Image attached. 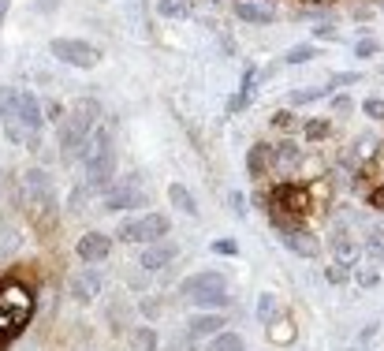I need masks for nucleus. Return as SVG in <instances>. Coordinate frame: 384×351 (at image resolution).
Segmentation results:
<instances>
[{"label": "nucleus", "mask_w": 384, "mask_h": 351, "mask_svg": "<svg viewBox=\"0 0 384 351\" xmlns=\"http://www.w3.org/2000/svg\"><path fill=\"white\" fill-rule=\"evenodd\" d=\"M97 124H101V105H97L94 97H83V101H78V105L56 124V142H60L64 165L83 161L86 142H90V135H94Z\"/></svg>", "instance_id": "nucleus-1"}, {"label": "nucleus", "mask_w": 384, "mask_h": 351, "mask_svg": "<svg viewBox=\"0 0 384 351\" xmlns=\"http://www.w3.org/2000/svg\"><path fill=\"white\" fill-rule=\"evenodd\" d=\"M30 310H34L30 288H23L19 280L0 277V347L23 333V325L30 321Z\"/></svg>", "instance_id": "nucleus-2"}, {"label": "nucleus", "mask_w": 384, "mask_h": 351, "mask_svg": "<svg viewBox=\"0 0 384 351\" xmlns=\"http://www.w3.org/2000/svg\"><path fill=\"white\" fill-rule=\"evenodd\" d=\"M23 206L30 210L34 220L52 225V217H56V187H52V176L45 168H26L23 172Z\"/></svg>", "instance_id": "nucleus-3"}, {"label": "nucleus", "mask_w": 384, "mask_h": 351, "mask_svg": "<svg viewBox=\"0 0 384 351\" xmlns=\"http://www.w3.org/2000/svg\"><path fill=\"white\" fill-rule=\"evenodd\" d=\"M172 236V220L168 213H142L135 220H124L120 228H116V239L120 243H142V246H150V243H161Z\"/></svg>", "instance_id": "nucleus-4"}, {"label": "nucleus", "mask_w": 384, "mask_h": 351, "mask_svg": "<svg viewBox=\"0 0 384 351\" xmlns=\"http://www.w3.org/2000/svg\"><path fill=\"white\" fill-rule=\"evenodd\" d=\"M49 53L56 56L60 64L78 68V71H94L97 64H101V49L90 45V42H83V37H52Z\"/></svg>", "instance_id": "nucleus-5"}, {"label": "nucleus", "mask_w": 384, "mask_h": 351, "mask_svg": "<svg viewBox=\"0 0 384 351\" xmlns=\"http://www.w3.org/2000/svg\"><path fill=\"white\" fill-rule=\"evenodd\" d=\"M104 210L109 213H127V210H142L150 202V194L142 187V176H127V179H116V184L101 194Z\"/></svg>", "instance_id": "nucleus-6"}, {"label": "nucleus", "mask_w": 384, "mask_h": 351, "mask_svg": "<svg viewBox=\"0 0 384 351\" xmlns=\"http://www.w3.org/2000/svg\"><path fill=\"white\" fill-rule=\"evenodd\" d=\"M272 217V228H276V236H280V243L287 246L291 254H299V258H317L321 254V243H317V236L310 228H302L299 220H287V217Z\"/></svg>", "instance_id": "nucleus-7"}, {"label": "nucleus", "mask_w": 384, "mask_h": 351, "mask_svg": "<svg viewBox=\"0 0 384 351\" xmlns=\"http://www.w3.org/2000/svg\"><path fill=\"white\" fill-rule=\"evenodd\" d=\"M269 198L280 206V213L276 210H269V213H276V217H287V220H302L306 217V210H310V191H306V184H280Z\"/></svg>", "instance_id": "nucleus-8"}, {"label": "nucleus", "mask_w": 384, "mask_h": 351, "mask_svg": "<svg viewBox=\"0 0 384 351\" xmlns=\"http://www.w3.org/2000/svg\"><path fill=\"white\" fill-rule=\"evenodd\" d=\"M86 165V184H90V191H109L112 184H116V150H101V153H90V157L83 161Z\"/></svg>", "instance_id": "nucleus-9"}, {"label": "nucleus", "mask_w": 384, "mask_h": 351, "mask_svg": "<svg viewBox=\"0 0 384 351\" xmlns=\"http://www.w3.org/2000/svg\"><path fill=\"white\" fill-rule=\"evenodd\" d=\"M217 292H228V277L217 273V269L191 273V277L179 284V295L187 299V303H194V299H202V295H217Z\"/></svg>", "instance_id": "nucleus-10"}, {"label": "nucleus", "mask_w": 384, "mask_h": 351, "mask_svg": "<svg viewBox=\"0 0 384 351\" xmlns=\"http://www.w3.org/2000/svg\"><path fill=\"white\" fill-rule=\"evenodd\" d=\"M104 288V280H101V273L94 266H86V269H78L68 277V295L75 299V303H94V299L101 295Z\"/></svg>", "instance_id": "nucleus-11"}, {"label": "nucleus", "mask_w": 384, "mask_h": 351, "mask_svg": "<svg viewBox=\"0 0 384 351\" xmlns=\"http://www.w3.org/2000/svg\"><path fill=\"white\" fill-rule=\"evenodd\" d=\"M224 325H228V318L220 310H202V314H194L187 321V344L194 347L198 340H213V336L224 333Z\"/></svg>", "instance_id": "nucleus-12"}, {"label": "nucleus", "mask_w": 384, "mask_h": 351, "mask_svg": "<svg viewBox=\"0 0 384 351\" xmlns=\"http://www.w3.org/2000/svg\"><path fill=\"white\" fill-rule=\"evenodd\" d=\"M75 254H78V262L97 266V262H104V258L112 254V236H104V232H86V236H78Z\"/></svg>", "instance_id": "nucleus-13"}, {"label": "nucleus", "mask_w": 384, "mask_h": 351, "mask_svg": "<svg viewBox=\"0 0 384 351\" xmlns=\"http://www.w3.org/2000/svg\"><path fill=\"white\" fill-rule=\"evenodd\" d=\"M176 243H168V239H161V243H150V246H142V258H138V266L145 269V273H161V269H168L172 262H176Z\"/></svg>", "instance_id": "nucleus-14"}, {"label": "nucleus", "mask_w": 384, "mask_h": 351, "mask_svg": "<svg viewBox=\"0 0 384 351\" xmlns=\"http://www.w3.org/2000/svg\"><path fill=\"white\" fill-rule=\"evenodd\" d=\"M232 11H235V19L246 23V27H272L276 23V8L258 4V0H235Z\"/></svg>", "instance_id": "nucleus-15"}, {"label": "nucleus", "mask_w": 384, "mask_h": 351, "mask_svg": "<svg viewBox=\"0 0 384 351\" xmlns=\"http://www.w3.org/2000/svg\"><path fill=\"white\" fill-rule=\"evenodd\" d=\"M362 254H366V246L359 243V239H351L347 232H336L332 236V262H340V266H347V269H359V262H362Z\"/></svg>", "instance_id": "nucleus-16"}, {"label": "nucleus", "mask_w": 384, "mask_h": 351, "mask_svg": "<svg viewBox=\"0 0 384 351\" xmlns=\"http://www.w3.org/2000/svg\"><path fill=\"white\" fill-rule=\"evenodd\" d=\"M19 120H23L26 131H42L45 127V105L37 101V94H30V90L19 94Z\"/></svg>", "instance_id": "nucleus-17"}, {"label": "nucleus", "mask_w": 384, "mask_h": 351, "mask_svg": "<svg viewBox=\"0 0 384 351\" xmlns=\"http://www.w3.org/2000/svg\"><path fill=\"white\" fill-rule=\"evenodd\" d=\"M254 97H258V68H254V64H246V68H243V79H239V94L228 101V112H232V116L243 112Z\"/></svg>", "instance_id": "nucleus-18"}, {"label": "nucleus", "mask_w": 384, "mask_h": 351, "mask_svg": "<svg viewBox=\"0 0 384 351\" xmlns=\"http://www.w3.org/2000/svg\"><path fill=\"white\" fill-rule=\"evenodd\" d=\"M272 168V146L269 142H254L246 153V176H265Z\"/></svg>", "instance_id": "nucleus-19"}, {"label": "nucleus", "mask_w": 384, "mask_h": 351, "mask_svg": "<svg viewBox=\"0 0 384 351\" xmlns=\"http://www.w3.org/2000/svg\"><path fill=\"white\" fill-rule=\"evenodd\" d=\"M299 165H302V146L299 142H291V138L276 142L272 146V168H299Z\"/></svg>", "instance_id": "nucleus-20"}, {"label": "nucleus", "mask_w": 384, "mask_h": 351, "mask_svg": "<svg viewBox=\"0 0 384 351\" xmlns=\"http://www.w3.org/2000/svg\"><path fill=\"white\" fill-rule=\"evenodd\" d=\"M168 202L176 206L179 213H187V217H198V202H194V194L183 187V184H172L168 187Z\"/></svg>", "instance_id": "nucleus-21"}, {"label": "nucleus", "mask_w": 384, "mask_h": 351, "mask_svg": "<svg viewBox=\"0 0 384 351\" xmlns=\"http://www.w3.org/2000/svg\"><path fill=\"white\" fill-rule=\"evenodd\" d=\"M313 56H321V49L310 45V42H299V45H291L284 53V64H287V68H299V64H310Z\"/></svg>", "instance_id": "nucleus-22"}, {"label": "nucleus", "mask_w": 384, "mask_h": 351, "mask_svg": "<svg viewBox=\"0 0 384 351\" xmlns=\"http://www.w3.org/2000/svg\"><path fill=\"white\" fill-rule=\"evenodd\" d=\"M265 336H269L272 344H295V336H299V329H295V325H291L287 318H280V321L265 325Z\"/></svg>", "instance_id": "nucleus-23"}, {"label": "nucleus", "mask_w": 384, "mask_h": 351, "mask_svg": "<svg viewBox=\"0 0 384 351\" xmlns=\"http://www.w3.org/2000/svg\"><path fill=\"white\" fill-rule=\"evenodd\" d=\"M19 94L23 90H16V86H0V124L19 116Z\"/></svg>", "instance_id": "nucleus-24"}, {"label": "nucleus", "mask_w": 384, "mask_h": 351, "mask_svg": "<svg viewBox=\"0 0 384 351\" xmlns=\"http://www.w3.org/2000/svg\"><path fill=\"white\" fill-rule=\"evenodd\" d=\"M19 243H23L19 228H11V225H0V262H8V258L19 251Z\"/></svg>", "instance_id": "nucleus-25"}, {"label": "nucleus", "mask_w": 384, "mask_h": 351, "mask_svg": "<svg viewBox=\"0 0 384 351\" xmlns=\"http://www.w3.org/2000/svg\"><path fill=\"white\" fill-rule=\"evenodd\" d=\"M205 351H246V340H243L239 333H228V329H224L220 336H213V340H209Z\"/></svg>", "instance_id": "nucleus-26"}, {"label": "nucleus", "mask_w": 384, "mask_h": 351, "mask_svg": "<svg viewBox=\"0 0 384 351\" xmlns=\"http://www.w3.org/2000/svg\"><path fill=\"white\" fill-rule=\"evenodd\" d=\"M276 314H280V303H276V295H272V292H261V295H258V321H261V325H272Z\"/></svg>", "instance_id": "nucleus-27"}, {"label": "nucleus", "mask_w": 384, "mask_h": 351, "mask_svg": "<svg viewBox=\"0 0 384 351\" xmlns=\"http://www.w3.org/2000/svg\"><path fill=\"white\" fill-rule=\"evenodd\" d=\"M157 16H164V19L191 16V0H157Z\"/></svg>", "instance_id": "nucleus-28"}, {"label": "nucleus", "mask_w": 384, "mask_h": 351, "mask_svg": "<svg viewBox=\"0 0 384 351\" xmlns=\"http://www.w3.org/2000/svg\"><path fill=\"white\" fill-rule=\"evenodd\" d=\"M131 344H135V351H157V329L138 325V329L131 333Z\"/></svg>", "instance_id": "nucleus-29"}, {"label": "nucleus", "mask_w": 384, "mask_h": 351, "mask_svg": "<svg viewBox=\"0 0 384 351\" xmlns=\"http://www.w3.org/2000/svg\"><path fill=\"white\" fill-rule=\"evenodd\" d=\"M328 131H332V124H328V120H306V124H302L306 142H321V138H328Z\"/></svg>", "instance_id": "nucleus-30"}, {"label": "nucleus", "mask_w": 384, "mask_h": 351, "mask_svg": "<svg viewBox=\"0 0 384 351\" xmlns=\"http://www.w3.org/2000/svg\"><path fill=\"white\" fill-rule=\"evenodd\" d=\"M90 194H94V191H90V184H78V187L71 191V198H68V213H83Z\"/></svg>", "instance_id": "nucleus-31"}, {"label": "nucleus", "mask_w": 384, "mask_h": 351, "mask_svg": "<svg viewBox=\"0 0 384 351\" xmlns=\"http://www.w3.org/2000/svg\"><path fill=\"white\" fill-rule=\"evenodd\" d=\"M377 53H380L377 37H359V42H354V56H359V60H369V56H377Z\"/></svg>", "instance_id": "nucleus-32"}, {"label": "nucleus", "mask_w": 384, "mask_h": 351, "mask_svg": "<svg viewBox=\"0 0 384 351\" xmlns=\"http://www.w3.org/2000/svg\"><path fill=\"white\" fill-rule=\"evenodd\" d=\"M351 273H354V269L332 262V266H325V280H328V284H347V280H351Z\"/></svg>", "instance_id": "nucleus-33"}, {"label": "nucleus", "mask_w": 384, "mask_h": 351, "mask_svg": "<svg viewBox=\"0 0 384 351\" xmlns=\"http://www.w3.org/2000/svg\"><path fill=\"white\" fill-rule=\"evenodd\" d=\"M276 131H295L299 120H295V112H272V120H269Z\"/></svg>", "instance_id": "nucleus-34"}, {"label": "nucleus", "mask_w": 384, "mask_h": 351, "mask_svg": "<svg viewBox=\"0 0 384 351\" xmlns=\"http://www.w3.org/2000/svg\"><path fill=\"white\" fill-rule=\"evenodd\" d=\"M366 254L369 258H384V232H369V239H366Z\"/></svg>", "instance_id": "nucleus-35"}, {"label": "nucleus", "mask_w": 384, "mask_h": 351, "mask_svg": "<svg viewBox=\"0 0 384 351\" xmlns=\"http://www.w3.org/2000/svg\"><path fill=\"white\" fill-rule=\"evenodd\" d=\"M354 280H359L362 288H373V284L380 280V273H377L373 266H359V269H354Z\"/></svg>", "instance_id": "nucleus-36"}, {"label": "nucleus", "mask_w": 384, "mask_h": 351, "mask_svg": "<svg viewBox=\"0 0 384 351\" xmlns=\"http://www.w3.org/2000/svg\"><path fill=\"white\" fill-rule=\"evenodd\" d=\"M362 112L369 116V120L380 124V120H384V101H380V97H366V101H362Z\"/></svg>", "instance_id": "nucleus-37"}, {"label": "nucleus", "mask_w": 384, "mask_h": 351, "mask_svg": "<svg viewBox=\"0 0 384 351\" xmlns=\"http://www.w3.org/2000/svg\"><path fill=\"white\" fill-rule=\"evenodd\" d=\"M328 83H332V86H359V83H362V75H359V71H336Z\"/></svg>", "instance_id": "nucleus-38"}, {"label": "nucleus", "mask_w": 384, "mask_h": 351, "mask_svg": "<svg viewBox=\"0 0 384 351\" xmlns=\"http://www.w3.org/2000/svg\"><path fill=\"white\" fill-rule=\"evenodd\" d=\"M213 254L235 258V254H239V243H235V239H213Z\"/></svg>", "instance_id": "nucleus-39"}, {"label": "nucleus", "mask_w": 384, "mask_h": 351, "mask_svg": "<svg viewBox=\"0 0 384 351\" xmlns=\"http://www.w3.org/2000/svg\"><path fill=\"white\" fill-rule=\"evenodd\" d=\"M351 109H354V101H351L347 94H336V97H332V112H336V116H347Z\"/></svg>", "instance_id": "nucleus-40"}, {"label": "nucleus", "mask_w": 384, "mask_h": 351, "mask_svg": "<svg viewBox=\"0 0 384 351\" xmlns=\"http://www.w3.org/2000/svg\"><path fill=\"white\" fill-rule=\"evenodd\" d=\"M45 120H52V124L64 120V105H60V101H45Z\"/></svg>", "instance_id": "nucleus-41"}, {"label": "nucleus", "mask_w": 384, "mask_h": 351, "mask_svg": "<svg viewBox=\"0 0 384 351\" xmlns=\"http://www.w3.org/2000/svg\"><path fill=\"white\" fill-rule=\"evenodd\" d=\"M336 37V27L332 23H325V27H313V42H332Z\"/></svg>", "instance_id": "nucleus-42"}, {"label": "nucleus", "mask_w": 384, "mask_h": 351, "mask_svg": "<svg viewBox=\"0 0 384 351\" xmlns=\"http://www.w3.org/2000/svg\"><path fill=\"white\" fill-rule=\"evenodd\" d=\"M232 213H235V217H246V198H243V191H232Z\"/></svg>", "instance_id": "nucleus-43"}, {"label": "nucleus", "mask_w": 384, "mask_h": 351, "mask_svg": "<svg viewBox=\"0 0 384 351\" xmlns=\"http://www.w3.org/2000/svg\"><path fill=\"white\" fill-rule=\"evenodd\" d=\"M23 150H30V153H37V150H42V131H26Z\"/></svg>", "instance_id": "nucleus-44"}, {"label": "nucleus", "mask_w": 384, "mask_h": 351, "mask_svg": "<svg viewBox=\"0 0 384 351\" xmlns=\"http://www.w3.org/2000/svg\"><path fill=\"white\" fill-rule=\"evenodd\" d=\"M142 314H145V318H157V314H161V299H145V303H142Z\"/></svg>", "instance_id": "nucleus-45"}, {"label": "nucleus", "mask_w": 384, "mask_h": 351, "mask_svg": "<svg viewBox=\"0 0 384 351\" xmlns=\"http://www.w3.org/2000/svg\"><path fill=\"white\" fill-rule=\"evenodd\" d=\"M373 336H377V325H366V329L359 333V340H362V344H369V340H373Z\"/></svg>", "instance_id": "nucleus-46"}, {"label": "nucleus", "mask_w": 384, "mask_h": 351, "mask_svg": "<svg viewBox=\"0 0 384 351\" xmlns=\"http://www.w3.org/2000/svg\"><path fill=\"white\" fill-rule=\"evenodd\" d=\"M369 202H373L377 210H384V187H380V191H373V194H369Z\"/></svg>", "instance_id": "nucleus-47"}, {"label": "nucleus", "mask_w": 384, "mask_h": 351, "mask_svg": "<svg viewBox=\"0 0 384 351\" xmlns=\"http://www.w3.org/2000/svg\"><path fill=\"white\" fill-rule=\"evenodd\" d=\"M8 8H11V0H0V23H4V16H8Z\"/></svg>", "instance_id": "nucleus-48"}]
</instances>
